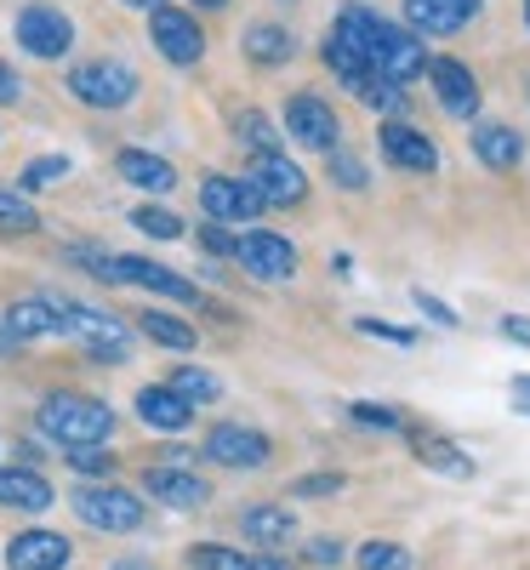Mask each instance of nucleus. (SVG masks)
<instances>
[{
	"label": "nucleus",
	"mask_w": 530,
	"mask_h": 570,
	"mask_svg": "<svg viewBox=\"0 0 530 570\" xmlns=\"http://www.w3.org/2000/svg\"><path fill=\"white\" fill-rule=\"evenodd\" d=\"M35 422L58 445H104L115 434V411L104 400H86V394H46Z\"/></svg>",
	"instance_id": "f257e3e1"
},
{
	"label": "nucleus",
	"mask_w": 530,
	"mask_h": 570,
	"mask_svg": "<svg viewBox=\"0 0 530 570\" xmlns=\"http://www.w3.org/2000/svg\"><path fill=\"white\" fill-rule=\"evenodd\" d=\"M52 303H58V325H63V337H75L91 360H109V365L131 360V331H126L115 314L86 308V303H69V297H52Z\"/></svg>",
	"instance_id": "f03ea898"
},
{
	"label": "nucleus",
	"mask_w": 530,
	"mask_h": 570,
	"mask_svg": "<svg viewBox=\"0 0 530 570\" xmlns=\"http://www.w3.org/2000/svg\"><path fill=\"white\" fill-rule=\"evenodd\" d=\"M69 91L91 109H126L137 98V75L115 58H91V63H75L69 69Z\"/></svg>",
	"instance_id": "7ed1b4c3"
},
{
	"label": "nucleus",
	"mask_w": 530,
	"mask_h": 570,
	"mask_svg": "<svg viewBox=\"0 0 530 570\" xmlns=\"http://www.w3.org/2000/svg\"><path fill=\"white\" fill-rule=\"evenodd\" d=\"M75 513L86 519L91 531H137L143 525V502L131 491H115V485H80L75 491Z\"/></svg>",
	"instance_id": "20e7f679"
},
{
	"label": "nucleus",
	"mask_w": 530,
	"mask_h": 570,
	"mask_svg": "<svg viewBox=\"0 0 530 570\" xmlns=\"http://www.w3.org/2000/svg\"><path fill=\"white\" fill-rule=\"evenodd\" d=\"M246 183L268 206H303V195H308V177L297 171V160H285L279 149H257L252 166H246Z\"/></svg>",
	"instance_id": "39448f33"
},
{
	"label": "nucleus",
	"mask_w": 530,
	"mask_h": 570,
	"mask_svg": "<svg viewBox=\"0 0 530 570\" xmlns=\"http://www.w3.org/2000/svg\"><path fill=\"white\" fill-rule=\"evenodd\" d=\"M234 263L246 268L252 279H292L297 274V246L285 240V234H239V246H234Z\"/></svg>",
	"instance_id": "423d86ee"
},
{
	"label": "nucleus",
	"mask_w": 530,
	"mask_h": 570,
	"mask_svg": "<svg viewBox=\"0 0 530 570\" xmlns=\"http://www.w3.org/2000/svg\"><path fill=\"white\" fill-rule=\"evenodd\" d=\"M149 35H155V52L166 58V63H200L206 58V35H200V23L188 18V12H177V7H155V18H149Z\"/></svg>",
	"instance_id": "0eeeda50"
},
{
	"label": "nucleus",
	"mask_w": 530,
	"mask_h": 570,
	"mask_svg": "<svg viewBox=\"0 0 530 570\" xmlns=\"http://www.w3.org/2000/svg\"><path fill=\"white\" fill-rule=\"evenodd\" d=\"M285 131H292L303 149H336V137H343V120H336V109L325 98H314V91H297L292 104H285Z\"/></svg>",
	"instance_id": "6e6552de"
},
{
	"label": "nucleus",
	"mask_w": 530,
	"mask_h": 570,
	"mask_svg": "<svg viewBox=\"0 0 530 570\" xmlns=\"http://www.w3.org/2000/svg\"><path fill=\"white\" fill-rule=\"evenodd\" d=\"M18 46L29 58H63L75 46V23L58 7H23L18 12Z\"/></svg>",
	"instance_id": "1a4fd4ad"
},
{
	"label": "nucleus",
	"mask_w": 530,
	"mask_h": 570,
	"mask_svg": "<svg viewBox=\"0 0 530 570\" xmlns=\"http://www.w3.org/2000/svg\"><path fill=\"white\" fill-rule=\"evenodd\" d=\"M371 63H376V75H382V80H394V86H405V80L428 75L422 40H416L411 29H394V23H382V35H376V52H371Z\"/></svg>",
	"instance_id": "9d476101"
},
{
	"label": "nucleus",
	"mask_w": 530,
	"mask_h": 570,
	"mask_svg": "<svg viewBox=\"0 0 530 570\" xmlns=\"http://www.w3.org/2000/svg\"><path fill=\"white\" fill-rule=\"evenodd\" d=\"M200 206H206L212 223H252L268 200L257 195L246 177H206L200 183Z\"/></svg>",
	"instance_id": "9b49d317"
},
{
	"label": "nucleus",
	"mask_w": 530,
	"mask_h": 570,
	"mask_svg": "<svg viewBox=\"0 0 530 570\" xmlns=\"http://www.w3.org/2000/svg\"><path fill=\"white\" fill-rule=\"evenodd\" d=\"M200 451H206L217 468H263V462H268V440L257 434V428H239V422H217Z\"/></svg>",
	"instance_id": "f8f14e48"
},
{
	"label": "nucleus",
	"mask_w": 530,
	"mask_h": 570,
	"mask_svg": "<svg viewBox=\"0 0 530 570\" xmlns=\"http://www.w3.org/2000/svg\"><path fill=\"white\" fill-rule=\"evenodd\" d=\"M115 274H120V285H143V292H160L171 303H200L195 279H183V274H171V268H160L149 257H115Z\"/></svg>",
	"instance_id": "ddd939ff"
},
{
	"label": "nucleus",
	"mask_w": 530,
	"mask_h": 570,
	"mask_svg": "<svg viewBox=\"0 0 530 570\" xmlns=\"http://www.w3.org/2000/svg\"><path fill=\"white\" fill-rule=\"evenodd\" d=\"M376 142H382V155L394 160V171H433L440 166V149L416 131V126H405V120H389L376 131Z\"/></svg>",
	"instance_id": "4468645a"
},
{
	"label": "nucleus",
	"mask_w": 530,
	"mask_h": 570,
	"mask_svg": "<svg viewBox=\"0 0 530 570\" xmlns=\"http://www.w3.org/2000/svg\"><path fill=\"white\" fill-rule=\"evenodd\" d=\"M69 537H58V531H23V537H12V548H7V570H63L69 564Z\"/></svg>",
	"instance_id": "2eb2a0df"
},
{
	"label": "nucleus",
	"mask_w": 530,
	"mask_h": 570,
	"mask_svg": "<svg viewBox=\"0 0 530 570\" xmlns=\"http://www.w3.org/2000/svg\"><path fill=\"white\" fill-rule=\"evenodd\" d=\"M479 12V0H405V23L416 35H457Z\"/></svg>",
	"instance_id": "dca6fc26"
},
{
	"label": "nucleus",
	"mask_w": 530,
	"mask_h": 570,
	"mask_svg": "<svg viewBox=\"0 0 530 570\" xmlns=\"http://www.w3.org/2000/svg\"><path fill=\"white\" fill-rule=\"evenodd\" d=\"M428 80H433L440 104H445L457 120H468V115L479 109V86H473V75H468L457 58H433V63H428Z\"/></svg>",
	"instance_id": "f3484780"
},
{
	"label": "nucleus",
	"mask_w": 530,
	"mask_h": 570,
	"mask_svg": "<svg viewBox=\"0 0 530 570\" xmlns=\"http://www.w3.org/2000/svg\"><path fill=\"white\" fill-rule=\"evenodd\" d=\"M137 416L143 422H149V428H160V434H183V428H188V416H195V405H188L171 383H149V389H143L137 394Z\"/></svg>",
	"instance_id": "a211bd4d"
},
{
	"label": "nucleus",
	"mask_w": 530,
	"mask_h": 570,
	"mask_svg": "<svg viewBox=\"0 0 530 570\" xmlns=\"http://www.w3.org/2000/svg\"><path fill=\"white\" fill-rule=\"evenodd\" d=\"M473 155L485 160V171H513V166L524 160V142H519L513 126L485 120V126H473Z\"/></svg>",
	"instance_id": "6ab92c4d"
},
{
	"label": "nucleus",
	"mask_w": 530,
	"mask_h": 570,
	"mask_svg": "<svg viewBox=\"0 0 530 570\" xmlns=\"http://www.w3.org/2000/svg\"><path fill=\"white\" fill-rule=\"evenodd\" d=\"M58 497L40 480L35 468H0V508H23V513H46Z\"/></svg>",
	"instance_id": "aec40b11"
},
{
	"label": "nucleus",
	"mask_w": 530,
	"mask_h": 570,
	"mask_svg": "<svg viewBox=\"0 0 530 570\" xmlns=\"http://www.w3.org/2000/svg\"><path fill=\"white\" fill-rule=\"evenodd\" d=\"M7 331L18 343H35V337H63V325H58V303L52 297H23L7 308Z\"/></svg>",
	"instance_id": "412c9836"
},
{
	"label": "nucleus",
	"mask_w": 530,
	"mask_h": 570,
	"mask_svg": "<svg viewBox=\"0 0 530 570\" xmlns=\"http://www.w3.org/2000/svg\"><path fill=\"white\" fill-rule=\"evenodd\" d=\"M143 491H155V502H166V508H200L206 502V480H195L183 468H149L143 473Z\"/></svg>",
	"instance_id": "4be33fe9"
},
{
	"label": "nucleus",
	"mask_w": 530,
	"mask_h": 570,
	"mask_svg": "<svg viewBox=\"0 0 530 570\" xmlns=\"http://www.w3.org/2000/svg\"><path fill=\"white\" fill-rule=\"evenodd\" d=\"M325 63H331V75L343 80L349 91H360V86H365V80L376 75V63H371V58L360 52V46H354V40H349L343 29H331V35H325Z\"/></svg>",
	"instance_id": "5701e85b"
},
{
	"label": "nucleus",
	"mask_w": 530,
	"mask_h": 570,
	"mask_svg": "<svg viewBox=\"0 0 530 570\" xmlns=\"http://www.w3.org/2000/svg\"><path fill=\"white\" fill-rule=\"evenodd\" d=\"M115 171H120L126 183H137V188H149V195H166V188L177 183L171 160H160V155H149V149H120V155H115Z\"/></svg>",
	"instance_id": "b1692460"
},
{
	"label": "nucleus",
	"mask_w": 530,
	"mask_h": 570,
	"mask_svg": "<svg viewBox=\"0 0 530 570\" xmlns=\"http://www.w3.org/2000/svg\"><path fill=\"white\" fill-rule=\"evenodd\" d=\"M239 531L257 537L263 548H285V542L297 537V519L285 513V508H246V513H239Z\"/></svg>",
	"instance_id": "393cba45"
},
{
	"label": "nucleus",
	"mask_w": 530,
	"mask_h": 570,
	"mask_svg": "<svg viewBox=\"0 0 530 570\" xmlns=\"http://www.w3.org/2000/svg\"><path fill=\"white\" fill-rule=\"evenodd\" d=\"M292 52H297L292 29H279V23H252V29H246V58H252V63L274 69V63L292 58Z\"/></svg>",
	"instance_id": "a878e982"
},
{
	"label": "nucleus",
	"mask_w": 530,
	"mask_h": 570,
	"mask_svg": "<svg viewBox=\"0 0 530 570\" xmlns=\"http://www.w3.org/2000/svg\"><path fill=\"white\" fill-rule=\"evenodd\" d=\"M137 325H143V337H155L160 348H177V354L195 348V325H183V320H171V314H155V308H149Z\"/></svg>",
	"instance_id": "bb28decb"
},
{
	"label": "nucleus",
	"mask_w": 530,
	"mask_h": 570,
	"mask_svg": "<svg viewBox=\"0 0 530 570\" xmlns=\"http://www.w3.org/2000/svg\"><path fill=\"white\" fill-rule=\"evenodd\" d=\"M171 389H177L188 405H212V400L223 394V383H217L212 371H200V365H177V371H171Z\"/></svg>",
	"instance_id": "cd10ccee"
},
{
	"label": "nucleus",
	"mask_w": 530,
	"mask_h": 570,
	"mask_svg": "<svg viewBox=\"0 0 530 570\" xmlns=\"http://www.w3.org/2000/svg\"><path fill=\"white\" fill-rule=\"evenodd\" d=\"M416 456H422L433 473H445V480H473V462H468V456H457L445 440H422V445H416Z\"/></svg>",
	"instance_id": "c85d7f7f"
},
{
	"label": "nucleus",
	"mask_w": 530,
	"mask_h": 570,
	"mask_svg": "<svg viewBox=\"0 0 530 570\" xmlns=\"http://www.w3.org/2000/svg\"><path fill=\"white\" fill-rule=\"evenodd\" d=\"M131 228H143L149 240H183V217L166 212V206H137L131 212Z\"/></svg>",
	"instance_id": "c756f323"
},
{
	"label": "nucleus",
	"mask_w": 530,
	"mask_h": 570,
	"mask_svg": "<svg viewBox=\"0 0 530 570\" xmlns=\"http://www.w3.org/2000/svg\"><path fill=\"white\" fill-rule=\"evenodd\" d=\"M35 228H40V212L23 195H7V188H0V234H35Z\"/></svg>",
	"instance_id": "7c9ffc66"
},
{
	"label": "nucleus",
	"mask_w": 530,
	"mask_h": 570,
	"mask_svg": "<svg viewBox=\"0 0 530 570\" xmlns=\"http://www.w3.org/2000/svg\"><path fill=\"white\" fill-rule=\"evenodd\" d=\"M360 570H411V553L400 542H360Z\"/></svg>",
	"instance_id": "2f4dec72"
},
{
	"label": "nucleus",
	"mask_w": 530,
	"mask_h": 570,
	"mask_svg": "<svg viewBox=\"0 0 530 570\" xmlns=\"http://www.w3.org/2000/svg\"><path fill=\"white\" fill-rule=\"evenodd\" d=\"M63 177H69V160H63V155H40V160H29V166L18 171L23 188H52V183H63Z\"/></svg>",
	"instance_id": "473e14b6"
},
{
	"label": "nucleus",
	"mask_w": 530,
	"mask_h": 570,
	"mask_svg": "<svg viewBox=\"0 0 530 570\" xmlns=\"http://www.w3.org/2000/svg\"><path fill=\"white\" fill-rule=\"evenodd\" d=\"M75 473H115V451L109 445H63Z\"/></svg>",
	"instance_id": "72a5a7b5"
},
{
	"label": "nucleus",
	"mask_w": 530,
	"mask_h": 570,
	"mask_svg": "<svg viewBox=\"0 0 530 570\" xmlns=\"http://www.w3.org/2000/svg\"><path fill=\"white\" fill-rule=\"evenodd\" d=\"M195 570H252V559L234 548H195Z\"/></svg>",
	"instance_id": "f704fd0d"
},
{
	"label": "nucleus",
	"mask_w": 530,
	"mask_h": 570,
	"mask_svg": "<svg viewBox=\"0 0 530 570\" xmlns=\"http://www.w3.org/2000/svg\"><path fill=\"white\" fill-rule=\"evenodd\" d=\"M239 142H252V155L257 149H274V131H268V115H239Z\"/></svg>",
	"instance_id": "c9c22d12"
},
{
	"label": "nucleus",
	"mask_w": 530,
	"mask_h": 570,
	"mask_svg": "<svg viewBox=\"0 0 530 570\" xmlns=\"http://www.w3.org/2000/svg\"><path fill=\"white\" fill-rule=\"evenodd\" d=\"M331 183H336V188H365V166H360L354 155H336V149H331Z\"/></svg>",
	"instance_id": "e433bc0d"
},
{
	"label": "nucleus",
	"mask_w": 530,
	"mask_h": 570,
	"mask_svg": "<svg viewBox=\"0 0 530 570\" xmlns=\"http://www.w3.org/2000/svg\"><path fill=\"white\" fill-rule=\"evenodd\" d=\"M200 246H206L212 257H234V246H239V240L228 234V223H206V228H200Z\"/></svg>",
	"instance_id": "4c0bfd02"
},
{
	"label": "nucleus",
	"mask_w": 530,
	"mask_h": 570,
	"mask_svg": "<svg viewBox=\"0 0 530 570\" xmlns=\"http://www.w3.org/2000/svg\"><path fill=\"white\" fill-rule=\"evenodd\" d=\"M292 491L297 497H331V491H343V480H336V473H308V480H297Z\"/></svg>",
	"instance_id": "58836bf2"
},
{
	"label": "nucleus",
	"mask_w": 530,
	"mask_h": 570,
	"mask_svg": "<svg viewBox=\"0 0 530 570\" xmlns=\"http://www.w3.org/2000/svg\"><path fill=\"white\" fill-rule=\"evenodd\" d=\"M360 331H365V337H382V343H400V348H411V343H416L405 325H382V320H365Z\"/></svg>",
	"instance_id": "ea45409f"
},
{
	"label": "nucleus",
	"mask_w": 530,
	"mask_h": 570,
	"mask_svg": "<svg viewBox=\"0 0 530 570\" xmlns=\"http://www.w3.org/2000/svg\"><path fill=\"white\" fill-rule=\"evenodd\" d=\"M354 422H365V428H405L400 411H376V405H354Z\"/></svg>",
	"instance_id": "a19ab883"
},
{
	"label": "nucleus",
	"mask_w": 530,
	"mask_h": 570,
	"mask_svg": "<svg viewBox=\"0 0 530 570\" xmlns=\"http://www.w3.org/2000/svg\"><path fill=\"white\" fill-rule=\"evenodd\" d=\"M23 98V80H18V69L12 63H0V104H18Z\"/></svg>",
	"instance_id": "79ce46f5"
},
{
	"label": "nucleus",
	"mask_w": 530,
	"mask_h": 570,
	"mask_svg": "<svg viewBox=\"0 0 530 570\" xmlns=\"http://www.w3.org/2000/svg\"><path fill=\"white\" fill-rule=\"evenodd\" d=\"M416 303H422V308H428V320H440V325H457V314H451V308H445V303H433V297H428V292H422V297H416Z\"/></svg>",
	"instance_id": "37998d69"
},
{
	"label": "nucleus",
	"mask_w": 530,
	"mask_h": 570,
	"mask_svg": "<svg viewBox=\"0 0 530 570\" xmlns=\"http://www.w3.org/2000/svg\"><path fill=\"white\" fill-rule=\"evenodd\" d=\"M502 331H508L513 343H530V320H519V314H513V320H502Z\"/></svg>",
	"instance_id": "c03bdc74"
},
{
	"label": "nucleus",
	"mask_w": 530,
	"mask_h": 570,
	"mask_svg": "<svg viewBox=\"0 0 530 570\" xmlns=\"http://www.w3.org/2000/svg\"><path fill=\"white\" fill-rule=\"evenodd\" d=\"M336 553H343V548H336V542H308V559H320V564H331Z\"/></svg>",
	"instance_id": "a18cd8bd"
},
{
	"label": "nucleus",
	"mask_w": 530,
	"mask_h": 570,
	"mask_svg": "<svg viewBox=\"0 0 530 570\" xmlns=\"http://www.w3.org/2000/svg\"><path fill=\"white\" fill-rule=\"evenodd\" d=\"M252 570H292V564H285V559H274V553H268V559H252Z\"/></svg>",
	"instance_id": "49530a36"
},
{
	"label": "nucleus",
	"mask_w": 530,
	"mask_h": 570,
	"mask_svg": "<svg viewBox=\"0 0 530 570\" xmlns=\"http://www.w3.org/2000/svg\"><path fill=\"white\" fill-rule=\"evenodd\" d=\"M115 570H155V564H143V559H120Z\"/></svg>",
	"instance_id": "de8ad7c7"
},
{
	"label": "nucleus",
	"mask_w": 530,
	"mask_h": 570,
	"mask_svg": "<svg viewBox=\"0 0 530 570\" xmlns=\"http://www.w3.org/2000/svg\"><path fill=\"white\" fill-rule=\"evenodd\" d=\"M120 7H149L155 12V7H166V0H120Z\"/></svg>",
	"instance_id": "09e8293b"
},
{
	"label": "nucleus",
	"mask_w": 530,
	"mask_h": 570,
	"mask_svg": "<svg viewBox=\"0 0 530 570\" xmlns=\"http://www.w3.org/2000/svg\"><path fill=\"white\" fill-rule=\"evenodd\" d=\"M195 7H212L217 12V7H228V0H195Z\"/></svg>",
	"instance_id": "8fccbe9b"
},
{
	"label": "nucleus",
	"mask_w": 530,
	"mask_h": 570,
	"mask_svg": "<svg viewBox=\"0 0 530 570\" xmlns=\"http://www.w3.org/2000/svg\"><path fill=\"white\" fill-rule=\"evenodd\" d=\"M524 12H530V0H524Z\"/></svg>",
	"instance_id": "3c124183"
}]
</instances>
